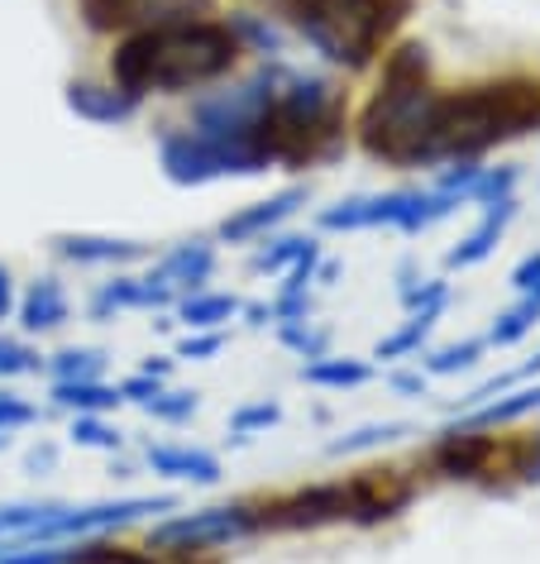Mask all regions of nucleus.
Masks as SVG:
<instances>
[{"label":"nucleus","instance_id":"f257e3e1","mask_svg":"<svg viewBox=\"0 0 540 564\" xmlns=\"http://www.w3.org/2000/svg\"><path fill=\"white\" fill-rule=\"evenodd\" d=\"M245 44L230 24L216 20H187V24H159V30H134L110 53V77L130 96H177L206 82H220L235 73Z\"/></svg>","mask_w":540,"mask_h":564},{"label":"nucleus","instance_id":"f03ea898","mask_svg":"<svg viewBox=\"0 0 540 564\" xmlns=\"http://www.w3.org/2000/svg\"><path fill=\"white\" fill-rule=\"evenodd\" d=\"M440 91L431 87V48L402 44L382 63V82L359 116V144L368 159L392 167L435 163Z\"/></svg>","mask_w":540,"mask_h":564},{"label":"nucleus","instance_id":"7ed1b4c3","mask_svg":"<svg viewBox=\"0 0 540 564\" xmlns=\"http://www.w3.org/2000/svg\"><path fill=\"white\" fill-rule=\"evenodd\" d=\"M345 96L325 77H302L282 67L273 106L259 124V149L273 167H311L345 153Z\"/></svg>","mask_w":540,"mask_h":564},{"label":"nucleus","instance_id":"20e7f679","mask_svg":"<svg viewBox=\"0 0 540 564\" xmlns=\"http://www.w3.org/2000/svg\"><path fill=\"white\" fill-rule=\"evenodd\" d=\"M417 488L402 484L392 474H364L349 478V484H316L302 492H288V498H268V502H249V521L253 535L263 531H321V527H374V521H388L397 512H407Z\"/></svg>","mask_w":540,"mask_h":564},{"label":"nucleus","instance_id":"39448f33","mask_svg":"<svg viewBox=\"0 0 540 564\" xmlns=\"http://www.w3.org/2000/svg\"><path fill=\"white\" fill-rule=\"evenodd\" d=\"M540 130V82H488L440 96L435 116V163L478 159L493 144Z\"/></svg>","mask_w":540,"mask_h":564},{"label":"nucleus","instance_id":"423d86ee","mask_svg":"<svg viewBox=\"0 0 540 564\" xmlns=\"http://www.w3.org/2000/svg\"><path fill=\"white\" fill-rule=\"evenodd\" d=\"M288 6L296 34L345 73L374 63L397 24L411 15V0H288Z\"/></svg>","mask_w":540,"mask_h":564},{"label":"nucleus","instance_id":"0eeeda50","mask_svg":"<svg viewBox=\"0 0 540 564\" xmlns=\"http://www.w3.org/2000/svg\"><path fill=\"white\" fill-rule=\"evenodd\" d=\"M278 77H282V67H263V73H253L249 82H239V87L196 101V110H192V134L216 139V144H230V149H245V153H253V159H263L259 124L268 116V106H273ZM268 167H273V163H268Z\"/></svg>","mask_w":540,"mask_h":564},{"label":"nucleus","instance_id":"6e6552de","mask_svg":"<svg viewBox=\"0 0 540 564\" xmlns=\"http://www.w3.org/2000/svg\"><path fill=\"white\" fill-rule=\"evenodd\" d=\"M159 163H163L168 182H177V187H206V182H220V177L268 173L263 159H253L245 149H230V144H216V139H202L192 130L168 134L159 144Z\"/></svg>","mask_w":540,"mask_h":564},{"label":"nucleus","instance_id":"1a4fd4ad","mask_svg":"<svg viewBox=\"0 0 540 564\" xmlns=\"http://www.w3.org/2000/svg\"><path fill=\"white\" fill-rule=\"evenodd\" d=\"M253 535L249 521V502H225V507H202V512H182L173 521H159L149 531L153 550L168 555H192V550H210V545H230Z\"/></svg>","mask_w":540,"mask_h":564},{"label":"nucleus","instance_id":"9d476101","mask_svg":"<svg viewBox=\"0 0 540 564\" xmlns=\"http://www.w3.org/2000/svg\"><path fill=\"white\" fill-rule=\"evenodd\" d=\"M91 30H159V24H187L210 15V0H82Z\"/></svg>","mask_w":540,"mask_h":564},{"label":"nucleus","instance_id":"9b49d317","mask_svg":"<svg viewBox=\"0 0 540 564\" xmlns=\"http://www.w3.org/2000/svg\"><path fill=\"white\" fill-rule=\"evenodd\" d=\"M411 202H417V192L349 196V202H339V206H325L316 216V225H321V230H378V225L402 230L407 216H411Z\"/></svg>","mask_w":540,"mask_h":564},{"label":"nucleus","instance_id":"f8f14e48","mask_svg":"<svg viewBox=\"0 0 540 564\" xmlns=\"http://www.w3.org/2000/svg\"><path fill=\"white\" fill-rule=\"evenodd\" d=\"M302 206H306V187H288V192L268 196V202H253L245 210H235V216H225L220 239H225V245H253V239L273 235L278 225L288 216H296Z\"/></svg>","mask_w":540,"mask_h":564},{"label":"nucleus","instance_id":"ddd939ff","mask_svg":"<svg viewBox=\"0 0 540 564\" xmlns=\"http://www.w3.org/2000/svg\"><path fill=\"white\" fill-rule=\"evenodd\" d=\"M63 101L87 124H125V120H134V110H139V96L116 87V82H110V87L106 82H67Z\"/></svg>","mask_w":540,"mask_h":564},{"label":"nucleus","instance_id":"4468645a","mask_svg":"<svg viewBox=\"0 0 540 564\" xmlns=\"http://www.w3.org/2000/svg\"><path fill=\"white\" fill-rule=\"evenodd\" d=\"M53 253H63L67 263L120 268V263H144L153 249L144 239H116V235H53Z\"/></svg>","mask_w":540,"mask_h":564},{"label":"nucleus","instance_id":"2eb2a0df","mask_svg":"<svg viewBox=\"0 0 540 564\" xmlns=\"http://www.w3.org/2000/svg\"><path fill=\"white\" fill-rule=\"evenodd\" d=\"M210 273H216V249L206 245V239H187V245H177V249H168L159 268H153V278L163 282L168 292H202Z\"/></svg>","mask_w":540,"mask_h":564},{"label":"nucleus","instance_id":"dca6fc26","mask_svg":"<svg viewBox=\"0 0 540 564\" xmlns=\"http://www.w3.org/2000/svg\"><path fill=\"white\" fill-rule=\"evenodd\" d=\"M168 302H173V292H168L153 273L149 278H116L91 297V316L110 321L120 312H153V306H168Z\"/></svg>","mask_w":540,"mask_h":564},{"label":"nucleus","instance_id":"f3484780","mask_svg":"<svg viewBox=\"0 0 540 564\" xmlns=\"http://www.w3.org/2000/svg\"><path fill=\"white\" fill-rule=\"evenodd\" d=\"M488 459H493V441L474 431H445V441L431 449V469L445 478H478Z\"/></svg>","mask_w":540,"mask_h":564},{"label":"nucleus","instance_id":"a211bd4d","mask_svg":"<svg viewBox=\"0 0 540 564\" xmlns=\"http://www.w3.org/2000/svg\"><path fill=\"white\" fill-rule=\"evenodd\" d=\"M144 459H149L153 474L177 478V484H220V459L206 455V449H192V445H149Z\"/></svg>","mask_w":540,"mask_h":564},{"label":"nucleus","instance_id":"6ab92c4d","mask_svg":"<svg viewBox=\"0 0 540 564\" xmlns=\"http://www.w3.org/2000/svg\"><path fill=\"white\" fill-rule=\"evenodd\" d=\"M67 316H73V302H67V292H63L58 278L30 282V292H24V302H20V326L24 330H30V335L58 330Z\"/></svg>","mask_w":540,"mask_h":564},{"label":"nucleus","instance_id":"aec40b11","mask_svg":"<svg viewBox=\"0 0 540 564\" xmlns=\"http://www.w3.org/2000/svg\"><path fill=\"white\" fill-rule=\"evenodd\" d=\"M511 210H517V202H511V196H503V202H493L478 230L468 235V239H460V245H454V249L445 253V268H474V263L488 259L493 245H497V235H503V225L511 220Z\"/></svg>","mask_w":540,"mask_h":564},{"label":"nucleus","instance_id":"412c9836","mask_svg":"<svg viewBox=\"0 0 540 564\" xmlns=\"http://www.w3.org/2000/svg\"><path fill=\"white\" fill-rule=\"evenodd\" d=\"M239 297H230V292H192V297H182L177 306V321L187 330H220L230 316H239Z\"/></svg>","mask_w":540,"mask_h":564},{"label":"nucleus","instance_id":"4be33fe9","mask_svg":"<svg viewBox=\"0 0 540 564\" xmlns=\"http://www.w3.org/2000/svg\"><path fill=\"white\" fill-rule=\"evenodd\" d=\"M53 402L77 416H96V412L120 406L125 398H120V388H106L101 378H87V383H53Z\"/></svg>","mask_w":540,"mask_h":564},{"label":"nucleus","instance_id":"5701e85b","mask_svg":"<svg viewBox=\"0 0 540 564\" xmlns=\"http://www.w3.org/2000/svg\"><path fill=\"white\" fill-rule=\"evenodd\" d=\"M368 378H374V364L364 359H311L302 364V383L311 388H364Z\"/></svg>","mask_w":540,"mask_h":564},{"label":"nucleus","instance_id":"b1692460","mask_svg":"<svg viewBox=\"0 0 540 564\" xmlns=\"http://www.w3.org/2000/svg\"><path fill=\"white\" fill-rule=\"evenodd\" d=\"M440 312H445V306H425V312H411V321H407L402 330L388 335V340H378L374 359H402V355H417L421 340L431 335V326L440 321Z\"/></svg>","mask_w":540,"mask_h":564},{"label":"nucleus","instance_id":"393cba45","mask_svg":"<svg viewBox=\"0 0 540 564\" xmlns=\"http://www.w3.org/2000/svg\"><path fill=\"white\" fill-rule=\"evenodd\" d=\"M67 564H187V560H168V555H144L130 545H110V541H91L67 550Z\"/></svg>","mask_w":540,"mask_h":564},{"label":"nucleus","instance_id":"a878e982","mask_svg":"<svg viewBox=\"0 0 540 564\" xmlns=\"http://www.w3.org/2000/svg\"><path fill=\"white\" fill-rule=\"evenodd\" d=\"M306 249H316V239H306V235H273L259 253H253V273H288V268L302 259Z\"/></svg>","mask_w":540,"mask_h":564},{"label":"nucleus","instance_id":"bb28decb","mask_svg":"<svg viewBox=\"0 0 540 564\" xmlns=\"http://www.w3.org/2000/svg\"><path fill=\"white\" fill-rule=\"evenodd\" d=\"M48 364H53V373H58V383H87V378H101L106 355L101 349L77 345V349H58Z\"/></svg>","mask_w":540,"mask_h":564},{"label":"nucleus","instance_id":"cd10ccee","mask_svg":"<svg viewBox=\"0 0 540 564\" xmlns=\"http://www.w3.org/2000/svg\"><path fill=\"white\" fill-rule=\"evenodd\" d=\"M411 426L407 421H378V426H359L354 435H339V441H331V455H359V449H378V445H388L397 441V435H407Z\"/></svg>","mask_w":540,"mask_h":564},{"label":"nucleus","instance_id":"c85d7f7f","mask_svg":"<svg viewBox=\"0 0 540 564\" xmlns=\"http://www.w3.org/2000/svg\"><path fill=\"white\" fill-rule=\"evenodd\" d=\"M196 406H202V392H192V388H163L153 402H144V412L153 421H168V426H182V421L196 416Z\"/></svg>","mask_w":540,"mask_h":564},{"label":"nucleus","instance_id":"c756f323","mask_svg":"<svg viewBox=\"0 0 540 564\" xmlns=\"http://www.w3.org/2000/svg\"><path fill=\"white\" fill-rule=\"evenodd\" d=\"M282 345L296 349L302 359H325V349H331V330H316L311 321H282Z\"/></svg>","mask_w":540,"mask_h":564},{"label":"nucleus","instance_id":"7c9ffc66","mask_svg":"<svg viewBox=\"0 0 540 564\" xmlns=\"http://www.w3.org/2000/svg\"><path fill=\"white\" fill-rule=\"evenodd\" d=\"M536 316H540V302L526 297L521 306H511V312H503V316L493 321V335H488V340H493V345H517L521 335L536 326Z\"/></svg>","mask_w":540,"mask_h":564},{"label":"nucleus","instance_id":"2f4dec72","mask_svg":"<svg viewBox=\"0 0 540 564\" xmlns=\"http://www.w3.org/2000/svg\"><path fill=\"white\" fill-rule=\"evenodd\" d=\"M536 406H540V388H526V392H517V398L488 402L483 412H474L468 421H474V426H497V421H517V416H526V412H536Z\"/></svg>","mask_w":540,"mask_h":564},{"label":"nucleus","instance_id":"473e14b6","mask_svg":"<svg viewBox=\"0 0 540 564\" xmlns=\"http://www.w3.org/2000/svg\"><path fill=\"white\" fill-rule=\"evenodd\" d=\"M483 355V340H464V345H445V349H435V355H425L421 359V369L425 373H435V378H445V373H460L468 369Z\"/></svg>","mask_w":540,"mask_h":564},{"label":"nucleus","instance_id":"72a5a7b5","mask_svg":"<svg viewBox=\"0 0 540 564\" xmlns=\"http://www.w3.org/2000/svg\"><path fill=\"white\" fill-rule=\"evenodd\" d=\"M39 349H30L24 340H6L0 335V378H20V373H39Z\"/></svg>","mask_w":540,"mask_h":564},{"label":"nucleus","instance_id":"f704fd0d","mask_svg":"<svg viewBox=\"0 0 540 564\" xmlns=\"http://www.w3.org/2000/svg\"><path fill=\"white\" fill-rule=\"evenodd\" d=\"M278 416H282V406H278V402H253V406H239V412L230 416V435H235V441H245L249 431H268Z\"/></svg>","mask_w":540,"mask_h":564},{"label":"nucleus","instance_id":"c9c22d12","mask_svg":"<svg viewBox=\"0 0 540 564\" xmlns=\"http://www.w3.org/2000/svg\"><path fill=\"white\" fill-rule=\"evenodd\" d=\"M73 441L77 445H91V449H120V431L106 426L101 416H77L73 421Z\"/></svg>","mask_w":540,"mask_h":564},{"label":"nucleus","instance_id":"e433bc0d","mask_svg":"<svg viewBox=\"0 0 540 564\" xmlns=\"http://www.w3.org/2000/svg\"><path fill=\"white\" fill-rule=\"evenodd\" d=\"M39 412L20 392H0V431H20V426H34Z\"/></svg>","mask_w":540,"mask_h":564},{"label":"nucleus","instance_id":"4c0bfd02","mask_svg":"<svg viewBox=\"0 0 540 564\" xmlns=\"http://www.w3.org/2000/svg\"><path fill=\"white\" fill-rule=\"evenodd\" d=\"M225 349V330H202V335H187V340L177 345V359H192V364H202L210 355H220Z\"/></svg>","mask_w":540,"mask_h":564},{"label":"nucleus","instance_id":"58836bf2","mask_svg":"<svg viewBox=\"0 0 540 564\" xmlns=\"http://www.w3.org/2000/svg\"><path fill=\"white\" fill-rule=\"evenodd\" d=\"M159 392H163V378H149V373H134V378H125V383H120V398L125 402H139V406L153 402Z\"/></svg>","mask_w":540,"mask_h":564},{"label":"nucleus","instance_id":"ea45409f","mask_svg":"<svg viewBox=\"0 0 540 564\" xmlns=\"http://www.w3.org/2000/svg\"><path fill=\"white\" fill-rule=\"evenodd\" d=\"M235 39H249L253 48H263V53H278V34L268 30V24H259V20H235Z\"/></svg>","mask_w":540,"mask_h":564},{"label":"nucleus","instance_id":"a19ab883","mask_svg":"<svg viewBox=\"0 0 540 564\" xmlns=\"http://www.w3.org/2000/svg\"><path fill=\"white\" fill-rule=\"evenodd\" d=\"M0 564H67V550H10L0 555Z\"/></svg>","mask_w":540,"mask_h":564},{"label":"nucleus","instance_id":"79ce46f5","mask_svg":"<svg viewBox=\"0 0 540 564\" xmlns=\"http://www.w3.org/2000/svg\"><path fill=\"white\" fill-rule=\"evenodd\" d=\"M511 282H517L521 292H531L536 282H540V253H536V259H526V263L517 268V273H511Z\"/></svg>","mask_w":540,"mask_h":564},{"label":"nucleus","instance_id":"37998d69","mask_svg":"<svg viewBox=\"0 0 540 564\" xmlns=\"http://www.w3.org/2000/svg\"><path fill=\"white\" fill-rule=\"evenodd\" d=\"M15 312V282H10V268H0V321Z\"/></svg>","mask_w":540,"mask_h":564},{"label":"nucleus","instance_id":"c03bdc74","mask_svg":"<svg viewBox=\"0 0 540 564\" xmlns=\"http://www.w3.org/2000/svg\"><path fill=\"white\" fill-rule=\"evenodd\" d=\"M397 392H417V398H425V373H397L392 378Z\"/></svg>","mask_w":540,"mask_h":564},{"label":"nucleus","instance_id":"a18cd8bd","mask_svg":"<svg viewBox=\"0 0 540 564\" xmlns=\"http://www.w3.org/2000/svg\"><path fill=\"white\" fill-rule=\"evenodd\" d=\"M517 474L526 478V484H540V441L531 445V459H526V464H521V469H517Z\"/></svg>","mask_w":540,"mask_h":564},{"label":"nucleus","instance_id":"49530a36","mask_svg":"<svg viewBox=\"0 0 540 564\" xmlns=\"http://www.w3.org/2000/svg\"><path fill=\"white\" fill-rule=\"evenodd\" d=\"M10 445V431H0V449H6Z\"/></svg>","mask_w":540,"mask_h":564}]
</instances>
